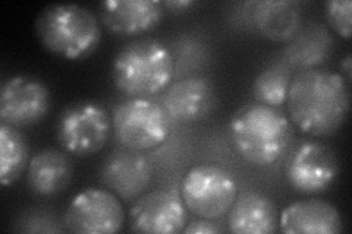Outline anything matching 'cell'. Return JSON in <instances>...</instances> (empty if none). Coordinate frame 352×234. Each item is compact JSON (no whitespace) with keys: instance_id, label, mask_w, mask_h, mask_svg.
Masks as SVG:
<instances>
[{"instance_id":"cell-1","label":"cell","mask_w":352,"mask_h":234,"mask_svg":"<svg viewBox=\"0 0 352 234\" xmlns=\"http://www.w3.org/2000/svg\"><path fill=\"white\" fill-rule=\"evenodd\" d=\"M286 104L296 128L311 137H330L342 128L348 117L349 84L336 72L300 71L292 76Z\"/></svg>"},{"instance_id":"cell-2","label":"cell","mask_w":352,"mask_h":234,"mask_svg":"<svg viewBox=\"0 0 352 234\" xmlns=\"http://www.w3.org/2000/svg\"><path fill=\"white\" fill-rule=\"evenodd\" d=\"M229 132L236 152L254 167L276 163L292 139L288 117L276 107L257 102L236 110L230 119Z\"/></svg>"},{"instance_id":"cell-3","label":"cell","mask_w":352,"mask_h":234,"mask_svg":"<svg viewBox=\"0 0 352 234\" xmlns=\"http://www.w3.org/2000/svg\"><path fill=\"white\" fill-rule=\"evenodd\" d=\"M41 46L66 60L91 56L102 41V28L90 9L80 5H49L36 19Z\"/></svg>"},{"instance_id":"cell-4","label":"cell","mask_w":352,"mask_h":234,"mask_svg":"<svg viewBox=\"0 0 352 234\" xmlns=\"http://www.w3.org/2000/svg\"><path fill=\"white\" fill-rule=\"evenodd\" d=\"M175 60L169 49L156 40H138L118 51L112 80L129 98H147L166 90L173 80Z\"/></svg>"},{"instance_id":"cell-5","label":"cell","mask_w":352,"mask_h":234,"mask_svg":"<svg viewBox=\"0 0 352 234\" xmlns=\"http://www.w3.org/2000/svg\"><path fill=\"white\" fill-rule=\"evenodd\" d=\"M112 126L118 142L134 151L156 148L170 133L166 110L147 98H129L116 106Z\"/></svg>"},{"instance_id":"cell-6","label":"cell","mask_w":352,"mask_h":234,"mask_svg":"<svg viewBox=\"0 0 352 234\" xmlns=\"http://www.w3.org/2000/svg\"><path fill=\"white\" fill-rule=\"evenodd\" d=\"M112 128V117L100 103L76 102L60 113L56 137L66 152L90 157L103 150Z\"/></svg>"},{"instance_id":"cell-7","label":"cell","mask_w":352,"mask_h":234,"mask_svg":"<svg viewBox=\"0 0 352 234\" xmlns=\"http://www.w3.org/2000/svg\"><path fill=\"white\" fill-rule=\"evenodd\" d=\"M236 196L238 189L232 174L214 164L192 167L182 180L184 205L200 218L223 217Z\"/></svg>"},{"instance_id":"cell-8","label":"cell","mask_w":352,"mask_h":234,"mask_svg":"<svg viewBox=\"0 0 352 234\" xmlns=\"http://www.w3.org/2000/svg\"><path fill=\"white\" fill-rule=\"evenodd\" d=\"M124 224V207L106 189L90 187L76 194L63 214L65 230L78 234H112L122 230Z\"/></svg>"},{"instance_id":"cell-9","label":"cell","mask_w":352,"mask_h":234,"mask_svg":"<svg viewBox=\"0 0 352 234\" xmlns=\"http://www.w3.org/2000/svg\"><path fill=\"white\" fill-rule=\"evenodd\" d=\"M50 91L37 78L16 75L9 78L0 91V117L2 124L14 128L34 126L47 115Z\"/></svg>"},{"instance_id":"cell-10","label":"cell","mask_w":352,"mask_h":234,"mask_svg":"<svg viewBox=\"0 0 352 234\" xmlns=\"http://www.w3.org/2000/svg\"><path fill=\"white\" fill-rule=\"evenodd\" d=\"M339 161L332 148L320 142H305L286 165V180L298 194H320L333 185Z\"/></svg>"},{"instance_id":"cell-11","label":"cell","mask_w":352,"mask_h":234,"mask_svg":"<svg viewBox=\"0 0 352 234\" xmlns=\"http://www.w3.org/2000/svg\"><path fill=\"white\" fill-rule=\"evenodd\" d=\"M153 179L148 160L140 151L120 148L110 152L100 169V182L118 198L135 200L144 194Z\"/></svg>"},{"instance_id":"cell-12","label":"cell","mask_w":352,"mask_h":234,"mask_svg":"<svg viewBox=\"0 0 352 234\" xmlns=\"http://www.w3.org/2000/svg\"><path fill=\"white\" fill-rule=\"evenodd\" d=\"M131 231L175 234L186 224L182 200L169 191H153L135 199L129 213Z\"/></svg>"},{"instance_id":"cell-13","label":"cell","mask_w":352,"mask_h":234,"mask_svg":"<svg viewBox=\"0 0 352 234\" xmlns=\"http://www.w3.org/2000/svg\"><path fill=\"white\" fill-rule=\"evenodd\" d=\"M104 27L120 37H134L156 28L164 14L157 0H104L98 6Z\"/></svg>"},{"instance_id":"cell-14","label":"cell","mask_w":352,"mask_h":234,"mask_svg":"<svg viewBox=\"0 0 352 234\" xmlns=\"http://www.w3.org/2000/svg\"><path fill=\"white\" fill-rule=\"evenodd\" d=\"M279 227L286 234H338L342 231V217L327 200L302 199L282 211Z\"/></svg>"},{"instance_id":"cell-15","label":"cell","mask_w":352,"mask_h":234,"mask_svg":"<svg viewBox=\"0 0 352 234\" xmlns=\"http://www.w3.org/2000/svg\"><path fill=\"white\" fill-rule=\"evenodd\" d=\"M214 100L213 85L204 78H184L168 86L163 108L176 121H197L210 113Z\"/></svg>"},{"instance_id":"cell-16","label":"cell","mask_w":352,"mask_h":234,"mask_svg":"<svg viewBox=\"0 0 352 234\" xmlns=\"http://www.w3.org/2000/svg\"><path fill=\"white\" fill-rule=\"evenodd\" d=\"M278 208L273 200L258 192L236 196L228 211V230L236 234H270L278 230Z\"/></svg>"},{"instance_id":"cell-17","label":"cell","mask_w":352,"mask_h":234,"mask_svg":"<svg viewBox=\"0 0 352 234\" xmlns=\"http://www.w3.org/2000/svg\"><path fill=\"white\" fill-rule=\"evenodd\" d=\"M74 165L59 150H41L27 167V185L32 194L53 196L65 192L72 183Z\"/></svg>"},{"instance_id":"cell-18","label":"cell","mask_w":352,"mask_h":234,"mask_svg":"<svg viewBox=\"0 0 352 234\" xmlns=\"http://www.w3.org/2000/svg\"><path fill=\"white\" fill-rule=\"evenodd\" d=\"M252 24L263 37L272 41H289L300 30L302 14L298 2L263 0L250 3Z\"/></svg>"},{"instance_id":"cell-19","label":"cell","mask_w":352,"mask_h":234,"mask_svg":"<svg viewBox=\"0 0 352 234\" xmlns=\"http://www.w3.org/2000/svg\"><path fill=\"white\" fill-rule=\"evenodd\" d=\"M333 40L326 28L317 24L300 27L295 36L289 40L285 50V62L296 69H316L322 65L332 50Z\"/></svg>"},{"instance_id":"cell-20","label":"cell","mask_w":352,"mask_h":234,"mask_svg":"<svg viewBox=\"0 0 352 234\" xmlns=\"http://www.w3.org/2000/svg\"><path fill=\"white\" fill-rule=\"evenodd\" d=\"M28 141L18 128L0 125V183L14 185L28 167Z\"/></svg>"},{"instance_id":"cell-21","label":"cell","mask_w":352,"mask_h":234,"mask_svg":"<svg viewBox=\"0 0 352 234\" xmlns=\"http://www.w3.org/2000/svg\"><path fill=\"white\" fill-rule=\"evenodd\" d=\"M291 69L286 62H276L261 71L252 84V95L256 102L272 107L285 104L294 76Z\"/></svg>"},{"instance_id":"cell-22","label":"cell","mask_w":352,"mask_h":234,"mask_svg":"<svg viewBox=\"0 0 352 234\" xmlns=\"http://www.w3.org/2000/svg\"><path fill=\"white\" fill-rule=\"evenodd\" d=\"M351 0H330V2L324 3V16L329 27L345 40L351 38Z\"/></svg>"},{"instance_id":"cell-23","label":"cell","mask_w":352,"mask_h":234,"mask_svg":"<svg viewBox=\"0 0 352 234\" xmlns=\"http://www.w3.org/2000/svg\"><path fill=\"white\" fill-rule=\"evenodd\" d=\"M182 231L186 234H216V233H222L223 229L219 227L212 220L200 218L190 222L188 226L184 227Z\"/></svg>"},{"instance_id":"cell-24","label":"cell","mask_w":352,"mask_h":234,"mask_svg":"<svg viewBox=\"0 0 352 234\" xmlns=\"http://www.w3.org/2000/svg\"><path fill=\"white\" fill-rule=\"evenodd\" d=\"M340 71H342V75L345 78V81L351 84V78H352V59H351V53H346L344 60L340 62Z\"/></svg>"},{"instance_id":"cell-25","label":"cell","mask_w":352,"mask_h":234,"mask_svg":"<svg viewBox=\"0 0 352 234\" xmlns=\"http://www.w3.org/2000/svg\"><path fill=\"white\" fill-rule=\"evenodd\" d=\"M163 6L175 9L176 12H179L182 9H190L191 6H194V2H191V0H185V2H164Z\"/></svg>"}]
</instances>
